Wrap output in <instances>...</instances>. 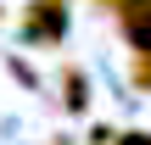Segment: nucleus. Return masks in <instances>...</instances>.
I'll use <instances>...</instances> for the list:
<instances>
[{
	"label": "nucleus",
	"mask_w": 151,
	"mask_h": 145,
	"mask_svg": "<svg viewBox=\"0 0 151 145\" xmlns=\"http://www.w3.org/2000/svg\"><path fill=\"white\" fill-rule=\"evenodd\" d=\"M17 28H22L28 45H62V34H67V0H28Z\"/></svg>",
	"instance_id": "obj_1"
},
{
	"label": "nucleus",
	"mask_w": 151,
	"mask_h": 145,
	"mask_svg": "<svg viewBox=\"0 0 151 145\" xmlns=\"http://www.w3.org/2000/svg\"><path fill=\"white\" fill-rule=\"evenodd\" d=\"M118 34L134 45H151V0H118Z\"/></svg>",
	"instance_id": "obj_2"
},
{
	"label": "nucleus",
	"mask_w": 151,
	"mask_h": 145,
	"mask_svg": "<svg viewBox=\"0 0 151 145\" xmlns=\"http://www.w3.org/2000/svg\"><path fill=\"white\" fill-rule=\"evenodd\" d=\"M62 106H67V112H84V106H90V78H84V67H62Z\"/></svg>",
	"instance_id": "obj_3"
},
{
	"label": "nucleus",
	"mask_w": 151,
	"mask_h": 145,
	"mask_svg": "<svg viewBox=\"0 0 151 145\" xmlns=\"http://www.w3.org/2000/svg\"><path fill=\"white\" fill-rule=\"evenodd\" d=\"M129 84L134 89H151V45H134L129 50Z\"/></svg>",
	"instance_id": "obj_4"
},
{
	"label": "nucleus",
	"mask_w": 151,
	"mask_h": 145,
	"mask_svg": "<svg viewBox=\"0 0 151 145\" xmlns=\"http://www.w3.org/2000/svg\"><path fill=\"white\" fill-rule=\"evenodd\" d=\"M118 145H151V134L146 129H129V134H118Z\"/></svg>",
	"instance_id": "obj_5"
},
{
	"label": "nucleus",
	"mask_w": 151,
	"mask_h": 145,
	"mask_svg": "<svg viewBox=\"0 0 151 145\" xmlns=\"http://www.w3.org/2000/svg\"><path fill=\"white\" fill-rule=\"evenodd\" d=\"M95 6H101V11H118V0H95Z\"/></svg>",
	"instance_id": "obj_6"
},
{
	"label": "nucleus",
	"mask_w": 151,
	"mask_h": 145,
	"mask_svg": "<svg viewBox=\"0 0 151 145\" xmlns=\"http://www.w3.org/2000/svg\"><path fill=\"white\" fill-rule=\"evenodd\" d=\"M50 145H62V140H50Z\"/></svg>",
	"instance_id": "obj_7"
}]
</instances>
